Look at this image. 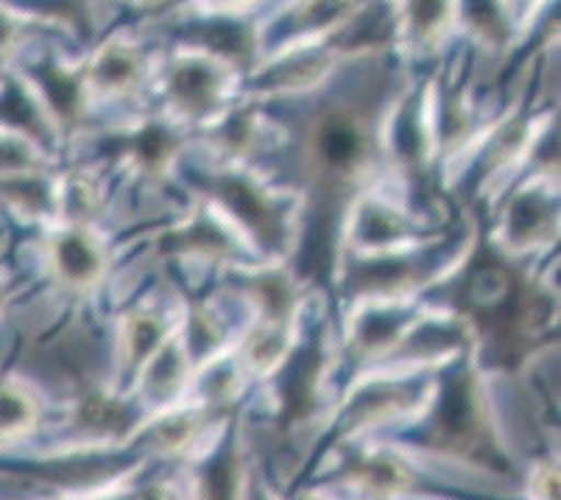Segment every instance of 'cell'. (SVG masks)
<instances>
[{"label":"cell","mask_w":561,"mask_h":500,"mask_svg":"<svg viewBox=\"0 0 561 500\" xmlns=\"http://www.w3.org/2000/svg\"><path fill=\"white\" fill-rule=\"evenodd\" d=\"M198 198L213 204L241 232L257 260L285 263L297 254L302 229L299 202L290 191L268 185L247 168L227 166L198 185Z\"/></svg>","instance_id":"6da1fadb"},{"label":"cell","mask_w":561,"mask_h":500,"mask_svg":"<svg viewBox=\"0 0 561 500\" xmlns=\"http://www.w3.org/2000/svg\"><path fill=\"white\" fill-rule=\"evenodd\" d=\"M371 135L364 121L346 112H330L308 135L305 166H308L310 188L319 196H355L364 191V177L371 166Z\"/></svg>","instance_id":"7a4b0ae2"},{"label":"cell","mask_w":561,"mask_h":500,"mask_svg":"<svg viewBox=\"0 0 561 500\" xmlns=\"http://www.w3.org/2000/svg\"><path fill=\"white\" fill-rule=\"evenodd\" d=\"M559 238V185L553 173L530 177L508 191L506 204L497 216L494 243L508 258H534L550 252Z\"/></svg>","instance_id":"3957f363"},{"label":"cell","mask_w":561,"mask_h":500,"mask_svg":"<svg viewBox=\"0 0 561 500\" xmlns=\"http://www.w3.org/2000/svg\"><path fill=\"white\" fill-rule=\"evenodd\" d=\"M436 235L438 232H431L425 218L416 216L411 207L366 185L364 191L352 196V204L346 207L339 249L344 252H389V249L416 247Z\"/></svg>","instance_id":"277c9868"},{"label":"cell","mask_w":561,"mask_h":500,"mask_svg":"<svg viewBox=\"0 0 561 500\" xmlns=\"http://www.w3.org/2000/svg\"><path fill=\"white\" fill-rule=\"evenodd\" d=\"M157 247L165 258L193 260V263H207L218 269L260 263L241 232L204 198H196L191 211L157 238Z\"/></svg>","instance_id":"5b68a950"},{"label":"cell","mask_w":561,"mask_h":500,"mask_svg":"<svg viewBox=\"0 0 561 500\" xmlns=\"http://www.w3.org/2000/svg\"><path fill=\"white\" fill-rule=\"evenodd\" d=\"M45 263L59 291L87 297L104 285L112 266V252L99 227L56 224L45 238Z\"/></svg>","instance_id":"8992f818"},{"label":"cell","mask_w":561,"mask_h":500,"mask_svg":"<svg viewBox=\"0 0 561 500\" xmlns=\"http://www.w3.org/2000/svg\"><path fill=\"white\" fill-rule=\"evenodd\" d=\"M472 321L469 316L450 310H420L411 328L402 333L394 350L382 361L400 366L402 372H422L456 361L472 344Z\"/></svg>","instance_id":"52a82bcc"},{"label":"cell","mask_w":561,"mask_h":500,"mask_svg":"<svg viewBox=\"0 0 561 500\" xmlns=\"http://www.w3.org/2000/svg\"><path fill=\"white\" fill-rule=\"evenodd\" d=\"M420 310L416 299H364L350 305L346 346L360 361H382L411 328Z\"/></svg>","instance_id":"ba28073f"},{"label":"cell","mask_w":561,"mask_h":500,"mask_svg":"<svg viewBox=\"0 0 561 500\" xmlns=\"http://www.w3.org/2000/svg\"><path fill=\"white\" fill-rule=\"evenodd\" d=\"M182 310L171 314L160 303H142L126 310L117 325V370L135 380L137 370L160 350L162 341L180 328Z\"/></svg>","instance_id":"9c48e42d"},{"label":"cell","mask_w":561,"mask_h":500,"mask_svg":"<svg viewBox=\"0 0 561 500\" xmlns=\"http://www.w3.org/2000/svg\"><path fill=\"white\" fill-rule=\"evenodd\" d=\"M193 370L196 366L191 361V352H187L185 339L176 328L162 341L160 350L137 370L135 386L142 400L149 402L154 411H160L173 402H182V397L191 391Z\"/></svg>","instance_id":"30bf717a"},{"label":"cell","mask_w":561,"mask_h":500,"mask_svg":"<svg viewBox=\"0 0 561 500\" xmlns=\"http://www.w3.org/2000/svg\"><path fill=\"white\" fill-rule=\"evenodd\" d=\"M346 478L369 498L389 500L411 492L416 473H413L411 462L397 451L371 447V451H358L350 458Z\"/></svg>","instance_id":"8fae6325"},{"label":"cell","mask_w":561,"mask_h":500,"mask_svg":"<svg viewBox=\"0 0 561 500\" xmlns=\"http://www.w3.org/2000/svg\"><path fill=\"white\" fill-rule=\"evenodd\" d=\"M297 330L299 321L297 325H285V321L249 319L241 341H238V350H234L243 372L257 377L277 375L279 366L288 361V355L297 346Z\"/></svg>","instance_id":"7c38bea8"},{"label":"cell","mask_w":561,"mask_h":500,"mask_svg":"<svg viewBox=\"0 0 561 500\" xmlns=\"http://www.w3.org/2000/svg\"><path fill=\"white\" fill-rule=\"evenodd\" d=\"M0 204L18 218L45 227L59 224V180L43 171L0 173Z\"/></svg>","instance_id":"4fadbf2b"},{"label":"cell","mask_w":561,"mask_h":500,"mask_svg":"<svg viewBox=\"0 0 561 500\" xmlns=\"http://www.w3.org/2000/svg\"><path fill=\"white\" fill-rule=\"evenodd\" d=\"M207 414H210L207 408H198L193 402H173V406L154 411L149 425L142 428L140 439L151 451L176 456L196 445V439L207 425Z\"/></svg>","instance_id":"5bb4252c"},{"label":"cell","mask_w":561,"mask_h":500,"mask_svg":"<svg viewBox=\"0 0 561 500\" xmlns=\"http://www.w3.org/2000/svg\"><path fill=\"white\" fill-rule=\"evenodd\" d=\"M221 93V76L218 68L207 59H187L173 70L171 79V99L176 110L185 115H204L213 110Z\"/></svg>","instance_id":"9a60e30c"},{"label":"cell","mask_w":561,"mask_h":500,"mask_svg":"<svg viewBox=\"0 0 561 500\" xmlns=\"http://www.w3.org/2000/svg\"><path fill=\"white\" fill-rule=\"evenodd\" d=\"M73 428L87 442H112L131 431V414L126 402L112 395H87L73 408Z\"/></svg>","instance_id":"2e32d148"},{"label":"cell","mask_w":561,"mask_h":500,"mask_svg":"<svg viewBox=\"0 0 561 500\" xmlns=\"http://www.w3.org/2000/svg\"><path fill=\"white\" fill-rule=\"evenodd\" d=\"M124 162L137 180L162 182L171 177L176 162V143L165 129H142L126 146Z\"/></svg>","instance_id":"e0dca14e"},{"label":"cell","mask_w":561,"mask_h":500,"mask_svg":"<svg viewBox=\"0 0 561 500\" xmlns=\"http://www.w3.org/2000/svg\"><path fill=\"white\" fill-rule=\"evenodd\" d=\"M196 500H247V467L238 447L227 445L207 458L196 478Z\"/></svg>","instance_id":"ac0fdd59"},{"label":"cell","mask_w":561,"mask_h":500,"mask_svg":"<svg viewBox=\"0 0 561 500\" xmlns=\"http://www.w3.org/2000/svg\"><path fill=\"white\" fill-rule=\"evenodd\" d=\"M104 204V185L90 173L73 171L59 180V224L99 227Z\"/></svg>","instance_id":"d6986e66"},{"label":"cell","mask_w":561,"mask_h":500,"mask_svg":"<svg viewBox=\"0 0 561 500\" xmlns=\"http://www.w3.org/2000/svg\"><path fill=\"white\" fill-rule=\"evenodd\" d=\"M39 425V402L23 380L0 377V442H14Z\"/></svg>","instance_id":"ffe728a7"},{"label":"cell","mask_w":561,"mask_h":500,"mask_svg":"<svg viewBox=\"0 0 561 500\" xmlns=\"http://www.w3.org/2000/svg\"><path fill=\"white\" fill-rule=\"evenodd\" d=\"M90 79H93L99 93H124V90L135 87V81L140 79V59H137V54L131 48H117V45L115 48H106L99 56V63H95Z\"/></svg>","instance_id":"44dd1931"},{"label":"cell","mask_w":561,"mask_h":500,"mask_svg":"<svg viewBox=\"0 0 561 500\" xmlns=\"http://www.w3.org/2000/svg\"><path fill=\"white\" fill-rule=\"evenodd\" d=\"M45 155L34 140L12 132H0V173L43 171Z\"/></svg>","instance_id":"7402d4cb"},{"label":"cell","mask_w":561,"mask_h":500,"mask_svg":"<svg viewBox=\"0 0 561 500\" xmlns=\"http://www.w3.org/2000/svg\"><path fill=\"white\" fill-rule=\"evenodd\" d=\"M447 14H450L447 0H411V3H408V23H411V32L422 39H431L433 34L442 32L447 23Z\"/></svg>","instance_id":"603a6c76"},{"label":"cell","mask_w":561,"mask_h":500,"mask_svg":"<svg viewBox=\"0 0 561 500\" xmlns=\"http://www.w3.org/2000/svg\"><path fill=\"white\" fill-rule=\"evenodd\" d=\"M530 500H559V467L553 462H539L530 469Z\"/></svg>","instance_id":"cb8c5ba5"},{"label":"cell","mask_w":561,"mask_h":500,"mask_svg":"<svg viewBox=\"0 0 561 500\" xmlns=\"http://www.w3.org/2000/svg\"><path fill=\"white\" fill-rule=\"evenodd\" d=\"M137 500H176L173 489L168 484H149V487L135 489Z\"/></svg>","instance_id":"d4e9b609"},{"label":"cell","mask_w":561,"mask_h":500,"mask_svg":"<svg viewBox=\"0 0 561 500\" xmlns=\"http://www.w3.org/2000/svg\"><path fill=\"white\" fill-rule=\"evenodd\" d=\"M14 43V25L12 20L7 18V14H0V59L9 54V48H12Z\"/></svg>","instance_id":"484cf974"},{"label":"cell","mask_w":561,"mask_h":500,"mask_svg":"<svg viewBox=\"0 0 561 500\" xmlns=\"http://www.w3.org/2000/svg\"><path fill=\"white\" fill-rule=\"evenodd\" d=\"M104 500H137V495L135 492H112V495H106Z\"/></svg>","instance_id":"4316f807"},{"label":"cell","mask_w":561,"mask_h":500,"mask_svg":"<svg viewBox=\"0 0 561 500\" xmlns=\"http://www.w3.org/2000/svg\"><path fill=\"white\" fill-rule=\"evenodd\" d=\"M3 305H7V285L0 280V314H3Z\"/></svg>","instance_id":"83f0119b"},{"label":"cell","mask_w":561,"mask_h":500,"mask_svg":"<svg viewBox=\"0 0 561 500\" xmlns=\"http://www.w3.org/2000/svg\"><path fill=\"white\" fill-rule=\"evenodd\" d=\"M213 3H224V7H232V3H241V0H213Z\"/></svg>","instance_id":"f1b7e54d"},{"label":"cell","mask_w":561,"mask_h":500,"mask_svg":"<svg viewBox=\"0 0 561 500\" xmlns=\"http://www.w3.org/2000/svg\"><path fill=\"white\" fill-rule=\"evenodd\" d=\"M297 500H324V498H319V495H302V498H297Z\"/></svg>","instance_id":"f546056e"},{"label":"cell","mask_w":561,"mask_h":500,"mask_svg":"<svg viewBox=\"0 0 561 500\" xmlns=\"http://www.w3.org/2000/svg\"><path fill=\"white\" fill-rule=\"evenodd\" d=\"M62 500H65V498H62Z\"/></svg>","instance_id":"4dcf8cb0"}]
</instances>
